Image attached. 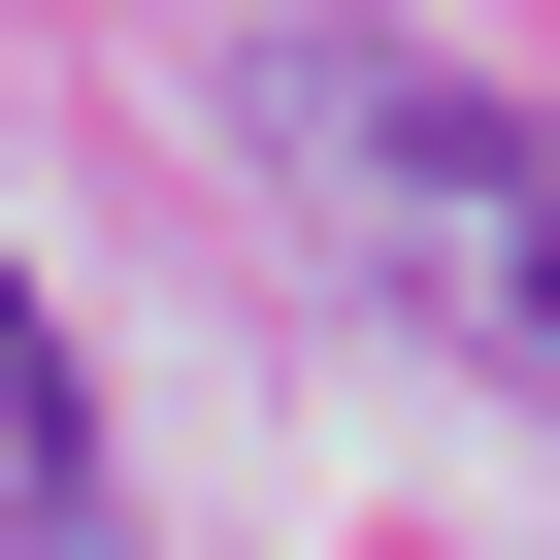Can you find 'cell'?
I'll return each instance as SVG.
<instances>
[{"label":"cell","instance_id":"obj_1","mask_svg":"<svg viewBox=\"0 0 560 560\" xmlns=\"http://www.w3.org/2000/svg\"><path fill=\"white\" fill-rule=\"evenodd\" d=\"M264 100H298V165H330V198H363V231L429 264V330H462V363H527V330H560V231H527V132H494L462 67H363V34H298Z\"/></svg>","mask_w":560,"mask_h":560},{"label":"cell","instance_id":"obj_2","mask_svg":"<svg viewBox=\"0 0 560 560\" xmlns=\"http://www.w3.org/2000/svg\"><path fill=\"white\" fill-rule=\"evenodd\" d=\"M0 494H34V527L100 494V396H67V330H34V264H0Z\"/></svg>","mask_w":560,"mask_h":560}]
</instances>
